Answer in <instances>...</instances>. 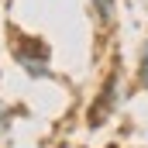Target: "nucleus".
Wrapping results in <instances>:
<instances>
[{
    "label": "nucleus",
    "mask_w": 148,
    "mask_h": 148,
    "mask_svg": "<svg viewBox=\"0 0 148 148\" xmlns=\"http://www.w3.org/2000/svg\"><path fill=\"white\" fill-rule=\"evenodd\" d=\"M138 86L141 90H148V38H145V45H141V55H138Z\"/></svg>",
    "instance_id": "obj_2"
},
{
    "label": "nucleus",
    "mask_w": 148,
    "mask_h": 148,
    "mask_svg": "<svg viewBox=\"0 0 148 148\" xmlns=\"http://www.w3.org/2000/svg\"><path fill=\"white\" fill-rule=\"evenodd\" d=\"M90 3H93V10H97L100 24H110V21H114V10H117V3H114V0H90Z\"/></svg>",
    "instance_id": "obj_1"
}]
</instances>
